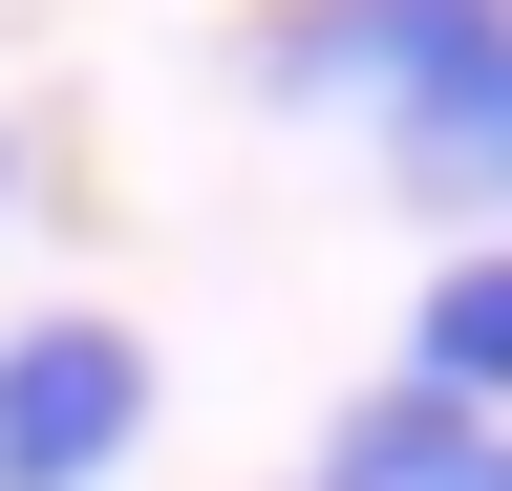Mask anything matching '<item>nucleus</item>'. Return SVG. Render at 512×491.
Segmentation results:
<instances>
[{"label": "nucleus", "mask_w": 512, "mask_h": 491, "mask_svg": "<svg viewBox=\"0 0 512 491\" xmlns=\"http://www.w3.org/2000/svg\"><path fill=\"white\" fill-rule=\"evenodd\" d=\"M150 321H107V299H43V321H0V491H107L150 449Z\"/></svg>", "instance_id": "nucleus-1"}, {"label": "nucleus", "mask_w": 512, "mask_h": 491, "mask_svg": "<svg viewBox=\"0 0 512 491\" xmlns=\"http://www.w3.org/2000/svg\"><path fill=\"white\" fill-rule=\"evenodd\" d=\"M470 43H512V0H278V22H256V86L384 129V107H427Z\"/></svg>", "instance_id": "nucleus-2"}, {"label": "nucleus", "mask_w": 512, "mask_h": 491, "mask_svg": "<svg viewBox=\"0 0 512 491\" xmlns=\"http://www.w3.org/2000/svg\"><path fill=\"white\" fill-rule=\"evenodd\" d=\"M384 171H406L427 214H512V43H470L427 107H384Z\"/></svg>", "instance_id": "nucleus-3"}, {"label": "nucleus", "mask_w": 512, "mask_h": 491, "mask_svg": "<svg viewBox=\"0 0 512 491\" xmlns=\"http://www.w3.org/2000/svg\"><path fill=\"white\" fill-rule=\"evenodd\" d=\"M406 385H448L470 427H512V235H448L406 299Z\"/></svg>", "instance_id": "nucleus-4"}, {"label": "nucleus", "mask_w": 512, "mask_h": 491, "mask_svg": "<svg viewBox=\"0 0 512 491\" xmlns=\"http://www.w3.org/2000/svg\"><path fill=\"white\" fill-rule=\"evenodd\" d=\"M470 470H491V427L448 406V385H406V363L320 427V491H470Z\"/></svg>", "instance_id": "nucleus-5"}, {"label": "nucleus", "mask_w": 512, "mask_h": 491, "mask_svg": "<svg viewBox=\"0 0 512 491\" xmlns=\"http://www.w3.org/2000/svg\"><path fill=\"white\" fill-rule=\"evenodd\" d=\"M0 214H22V129H0Z\"/></svg>", "instance_id": "nucleus-6"}, {"label": "nucleus", "mask_w": 512, "mask_h": 491, "mask_svg": "<svg viewBox=\"0 0 512 491\" xmlns=\"http://www.w3.org/2000/svg\"><path fill=\"white\" fill-rule=\"evenodd\" d=\"M470 491H512V427H491V470H470Z\"/></svg>", "instance_id": "nucleus-7"}]
</instances>
